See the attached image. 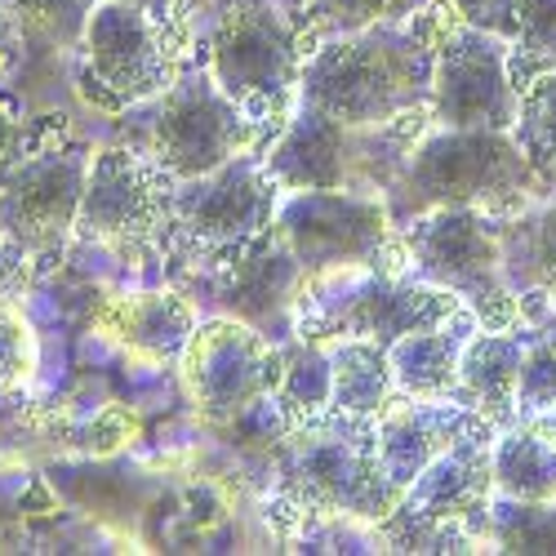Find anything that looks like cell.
<instances>
[{"label": "cell", "mask_w": 556, "mask_h": 556, "mask_svg": "<svg viewBox=\"0 0 556 556\" xmlns=\"http://www.w3.org/2000/svg\"><path fill=\"white\" fill-rule=\"evenodd\" d=\"M521 356H526V343L507 339L503 330H485L481 339L463 343L454 401L485 414L490 424L513 419L517 414V383H521Z\"/></svg>", "instance_id": "cell-20"}, {"label": "cell", "mask_w": 556, "mask_h": 556, "mask_svg": "<svg viewBox=\"0 0 556 556\" xmlns=\"http://www.w3.org/2000/svg\"><path fill=\"white\" fill-rule=\"evenodd\" d=\"M23 45H31L36 54H72L80 50L89 14L99 0H5Z\"/></svg>", "instance_id": "cell-26"}, {"label": "cell", "mask_w": 556, "mask_h": 556, "mask_svg": "<svg viewBox=\"0 0 556 556\" xmlns=\"http://www.w3.org/2000/svg\"><path fill=\"white\" fill-rule=\"evenodd\" d=\"M490 498H494V468H490V450L481 441H463V445L437 454L428 468L405 485V503L414 513L468 526L472 534H485Z\"/></svg>", "instance_id": "cell-18"}, {"label": "cell", "mask_w": 556, "mask_h": 556, "mask_svg": "<svg viewBox=\"0 0 556 556\" xmlns=\"http://www.w3.org/2000/svg\"><path fill=\"white\" fill-rule=\"evenodd\" d=\"M445 320H454L450 290L428 281H369L339 299L330 312H320L316 326L330 339H375L392 348L396 339L428 326H445Z\"/></svg>", "instance_id": "cell-16"}, {"label": "cell", "mask_w": 556, "mask_h": 556, "mask_svg": "<svg viewBox=\"0 0 556 556\" xmlns=\"http://www.w3.org/2000/svg\"><path fill=\"white\" fill-rule=\"evenodd\" d=\"M125 5H138V10H148V14H156V18H165L178 0H125Z\"/></svg>", "instance_id": "cell-38"}, {"label": "cell", "mask_w": 556, "mask_h": 556, "mask_svg": "<svg viewBox=\"0 0 556 556\" xmlns=\"http://www.w3.org/2000/svg\"><path fill=\"white\" fill-rule=\"evenodd\" d=\"M428 5L432 0H307V23L316 31L348 36V31H365L379 23H401Z\"/></svg>", "instance_id": "cell-27"}, {"label": "cell", "mask_w": 556, "mask_h": 556, "mask_svg": "<svg viewBox=\"0 0 556 556\" xmlns=\"http://www.w3.org/2000/svg\"><path fill=\"white\" fill-rule=\"evenodd\" d=\"M450 5L463 14V23L485 27L494 36H517V23H513L517 0H450Z\"/></svg>", "instance_id": "cell-33"}, {"label": "cell", "mask_w": 556, "mask_h": 556, "mask_svg": "<svg viewBox=\"0 0 556 556\" xmlns=\"http://www.w3.org/2000/svg\"><path fill=\"white\" fill-rule=\"evenodd\" d=\"M23 286H27V250L0 241V303H14Z\"/></svg>", "instance_id": "cell-35"}, {"label": "cell", "mask_w": 556, "mask_h": 556, "mask_svg": "<svg viewBox=\"0 0 556 556\" xmlns=\"http://www.w3.org/2000/svg\"><path fill=\"white\" fill-rule=\"evenodd\" d=\"M458 356H463V334H450V320H445V326L414 330V334H405V339H396L388 348L392 379L414 401H445V396H454Z\"/></svg>", "instance_id": "cell-22"}, {"label": "cell", "mask_w": 556, "mask_h": 556, "mask_svg": "<svg viewBox=\"0 0 556 556\" xmlns=\"http://www.w3.org/2000/svg\"><path fill=\"white\" fill-rule=\"evenodd\" d=\"M281 379V352L267 334L237 316H214L192 330L182 352V383L197 409L214 424H237L245 409L276 392Z\"/></svg>", "instance_id": "cell-9"}, {"label": "cell", "mask_w": 556, "mask_h": 556, "mask_svg": "<svg viewBox=\"0 0 556 556\" xmlns=\"http://www.w3.org/2000/svg\"><path fill=\"white\" fill-rule=\"evenodd\" d=\"M80 54L89 85H99L112 108L161 99L174 85V54L161 18L125 5V0H99L89 14Z\"/></svg>", "instance_id": "cell-11"}, {"label": "cell", "mask_w": 556, "mask_h": 556, "mask_svg": "<svg viewBox=\"0 0 556 556\" xmlns=\"http://www.w3.org/2000/svg\"><path fill=\"white\" fill-rule=\"evenodd\" d=\"M281 405L290 409H320L330 405V392H334V365L320 348H294L281 356Z\"/></svg>", "instance_id": "cell-28"}, {"label": "cell", "mask_w": 556, "mask_h": 556, "mask_svg": "<svg viewBox=\"0 0 556 556\" xmlns=\"http://www.w3.org/2000/svg\"><path fill=\"white\" fill-rule=\"evenodd\" d=\"M513 23L534 59H556V0H517Z\"/></svg>", "instance_id": "cell-32"}, {"label": "cell", "mask_w": 556, "mask_h": 556, "mask_svg": "<svg viewBox=\"0 0 556 556\" xmlns=\"http://www.w3.org/2000/svg\"><path fill=\"white\" fill-rule=\"evenodd\" d=\"M36 334L14 303H0V392H18L36 379Z\"/></svg>", "instance_id": "cell-29"}, {"label": "cell", "mask_w": 556, "mask_h": 556, "mask_svg": "<svg viewBox=\"0 0 556 556\" xmlns=\"http://www.w3.org/2000/svg\"><path fill=\"white\" fill-rule=\"evenodd\" d=\"M303 281L307 271L286 245L281 227L271 223L258 237L237 245V263H227L223 281L214 290V312L245 320V326H254L281 348L294 334V307H299Z\"/></svg>", "instance_id": "cell-15"}, {"label": "cell", "mask_w": 556, "mask_h": 556, "mask_svg": "<svg viewBox=\"0 0 556 556\" xmlns=\"http://www.w3.org/2000/svg\"><path fill=\"white\" fill-rule=\"evenodd\" d=\"M245 138H250V125L241 116V103L210 72L178 76L148 121L152 156L178 182L218 169L245 148Z\"/></svg>", "instance_id": "cell-10"}, {"label": "cell", "mask_w": 556, "mask_h": 556, "mask_svg": "<svg viewBox=\"0 0 556 556\" xmlns=\"http://www.w3.org/2000/svg\"><path fill=\"white\" fill-rule=\"evenodd\" d=\"M330 365H334L330 405L339 414H348V419H365V414L388 405L396 379H392V361H388L383 343H375V339H334Z\"/></svg>", "instance_id": "cell-23"}, {"label": "cell", "mask_w": 556, "mask_h": 556, "mask_svg": "<svg viewBox=\"0 0 556 556\" xmlns=\"http://www.w3.org/2000/svg\"><path fill=\"white\" fill-rule=\"evenodd\" d=\"M276 227L307 276H330L379 258L396 223L383 197L352 188H307L276 205Z\"/></svg>", "instance_id": "cell-8"}, {"label": "cell", "mask_w": 556, "mask_h": 556, "mask_svg": "<svg viewBox=\"0 0 556 556\" xmlns=\"http://www.w3.org/2000/svg\"><path fill=\"white\" fill-rule=\"evenodd\" d=\"M281 477L294 498L334 517L383 521L405 498V490L392 485L383 472L375 437L361 428H320L290 441Z\"/></svg>", "instance_id": "cell-6"}, {"label": "cell", "mask_w": 556, "mask_h": 556, "mask_svg": "<svg viewBox=\"0 0 556 556\" xmlns=\"http://www.w3.org/2000/svg\"><path fill=\"white\" fill-rule=\"evenodd\" d=\"M375 129L383 125H343L316 108L294 112L286 134L263 156L267 174L290 192L307 188H352V192H383L405 156H383V143H375Z\"/></svg>", "instance_id": "cell-7"}, {"label": "cell", "mask_w": 556, "mask_h": 556, "mask_svg": "<svg viewBox=\"0 0 556 556\" xmlns=\"http://www.w3.org/2000/svg\"><path fill=\"white\" fill-rule=\"evenodd\" d=\"M89 161H94V152L80 143L18 161L0 182V241L27 254L59 250L76 231Z\"/></svg>", "instance_id": "cell-12"}, {"label": "cell", "mask_w": 556, "mask_h": 556, "mask_svg": "<svg viewBox=\"0 0 556 556\" xmlns=\"http://www.w3.org/2000/svg\"><path fill=\"white\" fill-rule=\"evenodd\" d=\"M534 432H543L552 445H556V405L552 409H543V414H534V424H530Z\"/></svg>", "instance_id": "cell-37"}, {"label": "cell", "mask_w": 556, "mask_h": 556, "mask_svg": "<svg viewBox=\"0 0 556 556\" xmlns=\"http://www.w3.org/2000/svg\"><path fill=\"white\" fill-rule=\"evenodd\" d=\"M517 129H521V148L530 156H556V72L530 85V94L521 99Z\"/></svg>", "instance_id": "cell-31"}, {"label": "cell", "mask_w": 556, "mask_h": 556, "mask_svg": "<svg viewBox=\"0 0 556 556\" xmlns=\"http://www.w3.org/2000/svg\"><path fill=\"white\" fill-rule=\"evenodd\" d=\"M556 405V334L526 343L521 383H517V414H543Z\"/></svg>", "instance_id": "cell-30"}, {"label": "cell", "mask_w": 556, "mask_h": 556, "mask_svg": "<svg viewBox=\"0 0 556 556\" xmlns=\"http://www.w3.org/2000/svg\"><path fill=\"white\" fill-rule=\"evenodd\" d=\"M405 254L414 281L441 286L468 299L485 330H507L517 320V290L507 286L498 258V231L485 210H428L405 223Z\"/></svg>", "instance_id": "cell-3"}, {"label": "cell", "mask_w": 556, "mask_h": 556, "mask_svg": "<svg viewBox=\"0 0 556 556\" xmlns=\"http://www.w3.org/2000/svg\"><path fill=\"white\" fill-rule=\"evenodd\" d=\"M494 468V490L507 498H556V445L534 432H507L490 450Z\"/></svg>", "instance_id": "cell-24"}, {"label": "cell", "mask_w": 556, "mask_h": 556, "mask_svg": "<svg viewBox=\"0 0 556 556\" xmlns=\"http://www.w3.org/2000/svg\"><path fill=\"white\" fill-rule=\"evenodd\" d=\"M503 276L517 294H543L556 307V201L521 210L498 227Z\"/></svg>", "instance_id": "cell-21"}, {"label": "cell", "mask_w": 556, "mask_h": 556, "mask_svg": "<svg viewBox=\"0 0 556 556\" xmlns=\"http://www.w3.org/2000/svg\"><path fill=\"white\" fill-rule=\"evenodd\" d=\"M299 36L281 0H223L210 31V76L241 108L299 89Z\"/></svg>", "instance_id": "cell-4"}, {"label": "cell", "mask_w": 556, "mask_h": 556, "mask_svg": "<svg viewBox=\"0 0 556 556\" xmlns=\"http://www.w3.org/2000/svg\"><path fill=\"white\" fill-rule=\"evenodd\" d=\"M490 428L485 414L468 409V405H409L383 419V428L375 432L379 445V463L392 485H409L428 463L463 441H481Z\"/></svg>", "instance_id": "cell-17"}, {"label": "cell", "mask_w": 556, "mask_h": 556, "mask_svg": "<svg viewBox=\"0 0 556 556\" xmlns=\"http://www.w3.org/2000/svg\"><path fill=\"white\" fill-rule=\"evenodd\" d=\"M432 116L450 129H517L521 94L507 80V50L485 27H463L432 59Z\"/></svg>", "instance_id": "cell-13"}, {"label": "cell", "mask_w": 556, "mask_h": 556, "mask_svg": "<svg viewBox=\"0 0 556 556\" xmlns=\"http://www.w3.org/2000/svg\"><path fill=\"white\" fill-rule=\"evenodd\" d=\"M99 330L138 361L169 365V361H182V352H188V339L197 330V312L188 307V299L161 294V290L125 294L103 307Z\"/></svg>", "instance_id": "cell-19"}, {"label": "cell", "mask_w": 556, "mask_h": 556, "mask_svg": "<svg viewBox=\"0 0 556 556\" xmlns=\"http://www.w3.org/2000/svg\"><path fill=\"white\" fill-rule=\"evenodd\" d=\"M539 178L513 129H432L414 138L401 169L383 188L396 227L428 210H517L534 197Z\"/></svg>", "instance_id": "cell-1"}, {"label": "cell", "mask_w": 556, "mask_h": 556, "mask_svg": "<svg viewBox=\"0 0 556 556\" xmlns=\"http://www.w3.org/2000/svg\"><path fill=\"white\" fill-rule=\"evenodd\" d=\"M485 539L498 552L556 556V498H490Z\"/></svg>", "instance_id": "cell-25"}, {"label": "cell", "mask_w": 556, "mask_h": 556, "mask_svg": "<svg viewBox=\"0 0 556 556\" xmlns=\"http://www.w3.org/2000/svg\"><path fill=\"white\" fill-rule=\"evenodd\" d=\"M174 188L178 178L152 152L148 156L129 148L94 152L76 231L94 245L138 254L174 223Z\"/></svg>", "instance_id": "cell-5"}, {"label": "cell", "mask_w": 556, "mask_h": 556, "mask_svg": "<svg viewBox=\"0 0 556 556\" xmlns=\"http://www.w3.org/2000/svg\"><path fill=\"white\" fill-rule=\"evenodd\" d=\"M281 5H286V10H290V5H307V0H281Z\"/></svg>", "instance_id": "cell-39"}, {"label": "cell", "mask_w": 556, "mask_h": 556, "mask_svg": "<svg viewBox=\"0 0 556 556\" xmlns=\"http://www.w3.org/2000/svg\"><path fill=\"white\" fill-rule=\"evenodd\" d=\"M276 182L263 156H231L174 188V223L201 245H241L276 218Z\"/></svg>", "instance_id": "cell-14"}, {"label": "cell", "mask_w": 556, "mask_h": 556, "mask_svg": "<svg viewBox=\"0 0 556 556\" xmlns=\"http://www.w3.org/2000/svg\"><path fill=\"white\" fill-rule=\"evenodd\" d=\"M18 59H23V31H18L10 5L0 0V85H10V80H14Z\"/></svg>", "instance_id": "cell-34"}, {"label": "cell", "mask_w": 556, "mask_h": 556, "mask_svg": "<svg viewBox=\"0 0 556 556\" xmlns=\"http://www.w3.org/2000/svg\"><path fill=\"white\" fill-rule=\"evenodd\" d=\"M432 99V54L392 23L326 40L299 67V103L343 125H396Z\"/></svg>", "instance_id": "cell-2"}, {"label": "cell", "mask_w": 556, "mask_h": 556, "mask_svg": "<svg viewBox=\"0 0 556 556\" xmlns=\"http://www.w3.org/2000/svg\"><path fill=\"white\" fill-rule=\"evenodd\" d=\"M23 138H27L23 121H18L14 112L0 108V182H5V174L23 161Z\"/></svg>", "instance_id": "cell-36"}]
</instances>
